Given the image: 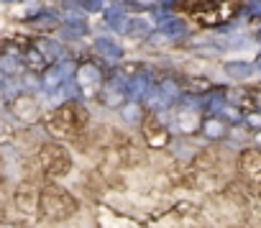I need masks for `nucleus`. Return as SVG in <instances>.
I'll use <instances>...</instances> for the list:
<instances>
[{
	"instance_id": "ddd939ff",
	"label": "nucleus",
	"mask_w": 261,
	"mask_h": 228,
	"mask_svg": "<svg viewBox=\"0 0 261 228\" xmlns=\"http://www.w3.org/2000/svg\"><path fill=\"white\" fill-rule=\"evenodd\" d=\"M202 134H205L207 139H220V136L225 134V123H223L218 116L205 118V121H202Z\"/></svg>"
},
{
	"instance_id": "1a4fd4ad",
	"label": "nucleus",
	"mask_w": 261,
	"mask_h": 228,
	"mask_svg": "<svg viewBox=\"0 0 261 228\" xmlns=\"http://www.w3.org/2000/svg\"><path fill=\"white\" fill-rule=\"evenodd\" d=\"M97 95H100V103H102V105L118 108V105L125 100V87H123L120 82H110V85H105Z\"/></svg>"
},
{
	"instance_id": "f8f14e48",
	"label": "nucleus",
	"mask_w": 261,
	"mask_h": 228,
	"mask_svg": "<svg viewBox=\"0 0 261 228\" xmlns=\"http://www.w3.org/2000/svg\"><path fill=\"white\" fill-rule=\"evenodd\" d=\"M159 31H162L164 36H169V39H182V36L187 34V26H185L182 21H177V18H164V21L159 23Z\"/></svg>"
},
{
	"instance_id": "b1692460",
	"label": "nucleus",
	"mask_w": 261,
	"mask_h": 228,
	"mask_svg": "<svg viewBox=\"0 0 261 228\" xmlns=\"http://www.w3.org/2000/svg\"><path fill=\"white\" fill-rule=\"evenodd\" d=\"M243 123H246L251 131H261V113H256V110H246Z\"/></svg>"
},
{
	"instance_id": "7ed1b4c3",
	"label": "nucleus",
	"mask_w": 261,
	"mask_h": 228,
	"mask_svg": "<svg viewBox=\"0 0 261 228\" xmlns=\"http://www.w3.org/2000/svg\"><path fill=\"white\" fill-rule=\"evenodd\" d=\"M236 11H238L236 0H205L202 8L197 11V21L202 26H218V23L230 21Z\"/></svg>"
},
{
	"instance_id": "9b49d317",
	"label": "nucleus",
	"mask_w": 261,
	"mask_h": 228,
	"mask_svg": "<svg viewBox=\"0 0 261 228\" xmlns=\"http://www.w3.org/2000/svg\"><path fill=\"white\" fill-rule=\"evenodd\" d=\"M72 74V64H57V67H51V69H46V77H44V85H46V90H54V87H59L67 77Z\"/></svg>"
},
{
	"instance_id": "4468645a",
	"label": "nucleus",
	"mask_w": 261,
	"mask_h": 228,
	"mask_svg": "<svg viewBox=\"0 0 261 228\" xmlns=\"http://www.w3.org/2000/svg\"><path fill=\"white\" fill-rule=\"evenodd\" d=\"M225 74L228 77H236V80H246V77L253 74V69H251L248 62H228L225 64Z\"/></svg>"
},
{
	"instance_id": "473e14b6",
	"label": "nucleus",
	"mask_w": 261,
	"mask_h": 228,
	"mask_svg": "<svg viewBox=\"0 0 261 228\" xmlns=\"http://www.w3.org/2000/svg\"><path fill=\"white\" fill-rule=\"evenodd\" d=\"M6 131H8V126H6L3 121H0V136H6Z\"/></svg>"
},
{
	"instance_id": "5701e85b",
	"label": "nucleus",
	"mask_w": 261,
	"mask_h": 228,
	"mask_svg": "<svg viewBox=\"0 0 261 228\" xmlns=\"http://www.w3.org/2000/svg\"><path fill=\"white\" fill-rule=\"evenodd\" d=\"M87 29H85V23L82 21H69L64 29H62V34L67 36V39H77V36H82Z\"/></svg>"
},
{
	"instance_id": "393cba45",
	"label": "nucleus",
	"mask_w": 261,
	"mask_h": 228,
	"mask_svg": "<svg viewBox=\"0 0 261 228\" xmlns=\"http://www.w3.org/2000/svg\"><path fill=\"white\" fill-rule=\"evenodd\" d=\"M36 46H39V52H41L46 59H49V57H54V54H59V46H57V44H51V41H39Z\"/></svg>"
},
{
	"instance_id": "aec40b11",
	"label": "nucleus",
	"mask_w": 261,
	"mask_h": 228,
	"mask_svg": "<svg viewBox=\"0 0 261 228\" xmlns=\"http://www.w3.org/2000/svg\"><path fill=\"white\" fill-rule=\"evenodd\" d=\"M31 26L36 31H41V34H49V31H57V18L54 16H36L31 21Z\"/></svg>"
},
{
	"instance_id": "dca6fc26",
	"label": "nucleus",
	"mask_w": 261,
	"mask_h": 228,
	"mask_svg": "<svg viewBox=\"0 0 261 228\" xmlns=\"http://www.w3.org/2000/svg\"><path fill=\"white\" fill-rule=\"evenodd\" d=\"M95 49H97V54L110 57V59H118V57H120V46H118L113 39H97V41H95Z\"/></svg>"
},
{
	"instance_id": "7c9ffc66",
	"label": "nucleus",
	"mask_w": 261,
	"mask_h": 228,
	"mask_svg": "<svg viewBox=\"0 0 261 228\" xmlns=\"http://www.w3.org/2000/svg\"><path fill=\"white\" fill-rule=\"evenodd\" d=\"M159 3H162L164 8H174V6L179 3V0H159Z\"/></svg>"
},
{
	"instance_id": "f03ea898",
	"label": "nucleus",
	"mask_w": 261,
	"mask_h": 228,
	"mask_svg": "<svg viewBox=\"0 0 261 228\" xmlns=\"http://www.w3.org/2000/svg\"><path fill=\"white\" fill-rule=\"evenodd\" d=\"M39 208L46 218L51 220H64L69 215L77 213V200L67 192V190H59V187H46L41 192V200H39Z\"/></svg>"
},
{
	"instance_id": "423d86ee",
	"label": "nucleus",
	"mask_w": 261,
	"mask_h": 228,
	"mask_svg": "<svg viewBox=\"0 0 261 228\" xmlns=\"http://www.w3.org/2000/svg\"><path fill=\"white\" fill-rule=\"evenodd\" d=\"M238 172H241L248 182L261 185V151H258V149L243 151L241 159H238Z\"/></svg>"
},
{
	"instance_id": "f3484780",
	"label": "nucleus",
	"mask_w": 261,
	"mask_h": 228,
	"mask_svg": "<svg viewBox=\"0 0 261 228\" xmlns=\"http://www.w3.org/2000/svg\"><path fill=\"white\" fill-rule=\"evenodd\" d=\"M105 21H108L110 29H125V26H128L125 13H123L120 8H108V11H105Z\"/></svg>"
},
{
	"instance_id": "20e7f679",
	"label": "nucleus",
	"mask_w": 261,
	"mask_h": 228,
	"mask_svg": "<svg viewBox=\"0 0 261 228\" xmlns=\"http://www.w3.org/2000/svg\"><path fill=\"white\" fill-rule=\"evenodd\" d=\"M39 164L46 174H54V177H64L69 169H72V159L67 154V149L57 146V144H46L39 154Z\"/></svg>"
},
{
	"instance_id": "c9c22d12",
	"label": "nucleus",
	"mask_w": 261,
	"mask_h": 228,
	"mask_svg": "<svg viewBox=\"0 0 261 228\" xmlns=\"http://www.w3.org/2000/svg\"><path fill=\"white\" fill-rule=\"evenodd\" d=\"M0 82H3V69H0Z\"/></svg>"
},
{
	"instance_id": "c85d7f7f",
	"label": "nucleus",
	"mask_w": 261,
	"mask_h": 228,
	"mask_svg": "<svg viewBox=\"0 0 261 228\" xmlns=\"http://www.w3.org/2000/svg\"><path fill=\"white\" fill-rule=\"evenodd\" d=\"M202 3H205V0H182V8L185 11H197V8H202Z\"/></svg>"
},
{
	"instance_id": "cd10ccee",
	"label": "nucleus",
	"mask_w": 261,
	"mask_h": 228,
	"mask_svg": "<svg viewBox=\"0 0 261 228\" xmlns=\"http://www.w3.org/2000/svg\"><path fill=\"white\" fill-rule=\"evenodd\" d=\"M80 6L85 11H100L102 8V0H80Z\"/></svg>"
},
{
	"instance_id": "6e6552de",
	"label": "nucleus",
	"mask_w": 261,
	"mask_h": 228,
	"mask_svg": "<svg viewBox=\"0 0 261 228\" xmlns=\"http://www.w3.org/2000/svg\"><path fill=\"white\" fill-rule=\"evenodd\" d=\"M13 113L21 118V121H36L39 118V105H36V100L31 97V95H21V97H16V103H13Z\"/></svg>"
},
{
	"instance_id": "e433bc0d",
	"label": "nucleus",
	"mask_w": 261,
	"mask_h": 228,
	"mask_svg": "<svg viewBox=\"0 0 261 228\" xmlns=\"http://www.w3.org/2000/svg\"><path fill=\"white\" fill-rule=\"evenodd\" d=\"M3 3H16V0H3Z\"/></svg>"
},
{
	"instance_id": "39448f33",
	"label": "nucleus",
	"mask_w": 261,
	"mask_h": 228,
	"mask_svg": "<svg viewBox=\"0 0 261 228\" xmlns=\"http://www.w3.org/2000/svg\"><path fill=\"white\" fill-rule=\"evenodd\" d=\"M77 87L85 95H97L102 90V74L95 64H82L77 67Z\"/></svg>"
},
{
	"instance_id": "f257e3e1",
	"label": "nucleus",
	"mask_w": 261,
	"mask_h": 228,
	"mask_svg": "<svg viewBox=\"0 0 261 228\" xmlns=\"http://www.w3.org/2000/svg\"><path fill=\"white\" fill-rule=\"evenodd\" d=\"M85 123H87V110H85L80 103L69 100V103H64L62 108H57V113L51 116L49 129H51L57 136H77V131H80Z\"/></svg>"
},
{
	"instance_id": "a211bd4d",
	"label": "nucleus",
	"mask_w": 261,
	"mask_h": 228,
	"mask_svg": "<svg viewBox=\"0 0 261 228\" xmlns=\"http://www.w3.org/2000/svg\"><path fill=\"white\" fill-rule=\"evenodd\" d=\"M26 64H29L31 69H39V72H41V69H46L49 59H46L39 49H29V52H26Z\"/></svg>"
},
{
	"instance_id": "2f4dec72",
	"label": "nucleus",
	"mask_w": 261,
	"mask_h": 228,
	"mask_svg": "<svg viewBox=\"0 0 261 228\" xmlns=\"http://www.w3.org/2000/svg\"><path fill=\"white\" fill-rule=\"evenodd\" d=\"M251 8H253L256 13H261V0H251Z\"/></svg>"
},
{
	"instance_id": "9d476101",
	"label": "nucleus",
	"mask_w": 261,
	"mask_h": 228,
	"mask_svg": "<svg viewBox=\"0 0 261 228\" xmlns=\"http://www.w3.org/2000/svg\"><path fill=\"white\" fill-rule=\"evenodd\" d=\"M39 200H41V195H39L31 185H23V187L16 192V205H18L23 213H36Z\"/></svg>"
},
{
	"instance_id": "c756f323",
	"label": "nucleus",
	"mask_w": 261,
	"mask_h": 228,
	"mask_svg": "<svg viewBox=\"0 0 261 228\" xmlns=\"http://www.w3.org/2000/svg\"><path fill=\"white\" fill-rule=\"evenodd\" d=\"M251 105L256 108V113H261V90H251Z\"/></svg>"
},
{
	"instance_id": "0eeeda50",
	"label": "nucleus",
	"mask_w": 261,
	"mask_h": 228,
	"mask_svg": "<svg viewBox=\"0 0 261 228\" xmlns=\"http://www.w3.org/2000/svg\"><path fill=\"white\" fill-rule=\"evenodd\" d=\"M144 139H146V144H149L151 149H164V146L169 144V131H167L164 126H159L154 116H149V118L144 121Z\"/></svg>"
},
{
	"instance_id": "bb28decb",
	"label": "nucleus",
	"mask_w": 261,
	"mask_h": 228,
	"mask_svg": "<svg viewBox=\"0 0 261 228\" xmlns=\"http://www.w3.org/2000/svg\"><path fill=\"white\" fill-rule=\"evenodd\" d=\"M0 69L16 72V69H18V59H13V57H3V59H0Z\"/></svg>"
},
{
	"instance_id": "412c9836",
	"label": "nucleus",
	"mask_w": 261,
	"mask_h": 228,
	"mask_svg": "<svg viewBox=\"0 0 261 228\" xmlns=\"http://www.w3.org/2000/svg\"><path fill=\"white\" fill-rule=\"evenodd\" d=\"M120 116H123L128 123H139V121H141V108H139V103H128V105H123Z\"/></svg>"
},
{
	"instance_id": "72a5a7b5",
	"label": "nucleus",
	"mask_w": 261,
	"mask_h": 228,
	"mask_svg": "<svg viewBox=\"0 0 261 228\" xmlns=\"http://www.w3.org/2000/svg\"><path fill=\"white\" fill-rule=\"evenodd\" d=\"M256 64H258V69H261V57H258V62H256Z\"/></svg>"
},
{
	"instance_id": "6ab92c4d",
	"label": "nucleus",
	"mask_w": 261,
	"mask_h": 228,
	"mask_svg": "<svg viewBox=\"0 0 261 228\" xmlns=\"http://www.w3.org/2000/svg\"><path fill=\"white\" fill-rule=\"evenodd\" d=\"M182 85H185V90H190V92H207V90L213 87L210 80H202V77H185Z\"/></svg>"
},
{
	"instance_id": "2eb2a0df",
	"label": "nucleus",
	"mask_w": 261,
	"mask_h": 228,
	"mask_svg": "<svg viewBox=\"0 0 261 228\" xmlns=\"http://www.w3.org/2000/svg\"><path fill=\"white\" fill-rule=\"evenodd\" d=\"M125 34H128L130 39H146V36L151 34V29H149V23H146V21L136 18V21H128V26H125Z\"/></svg>"
},
{
	"instance_id": "f704fd0d",
	"label": "nucleus",
	"mask_w": 261,
	"mask_h": 228,
	"mask_svg": "<svg viewBox=\"0 0 261 228\" xmlns=\"http://www.w3.org/2000/svg\"><path fill=\"white\" fill-rule=\"evenodd\" d=\"M258 44H261V29H258Z\"/></svg>"
},
{
	"instance_id": "4be33fe9",
	"label": "nucleus",
	"mask_w": 261,
	"mask_h": 228,
	"mask_svg": "<svg viewBox=\"0 0 261 228\" xmlns=\"http://www.w3.org/2000/svg\"><path fill=\"white\" fill-rule=\"evenodd\" d=\"M177 123H179V129H182V131H192V129L197 126V116H195L192 110H185V113H179Z\"/></svg>"
},
{
	"instance_id": "a878e982",
	"label": "nucleus",
	"mask_w": 261,
	"mask_h": 228,
	"mask_svg": "<svg viewBox=\"0 0 261 228\" xmlns=\"http://www.w3.org/2000/svg\"><path fill=\"white\" fill-rule=\"evenodd\" d=\"M130 92H134L136 97H141V95L146 92V77H136L134 85H130Z\"/></svg>"
}]
</instances>
